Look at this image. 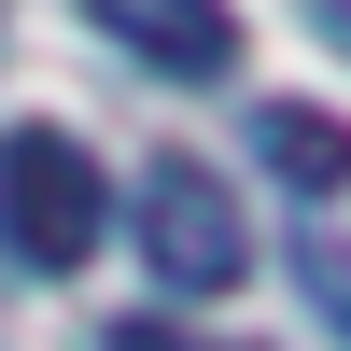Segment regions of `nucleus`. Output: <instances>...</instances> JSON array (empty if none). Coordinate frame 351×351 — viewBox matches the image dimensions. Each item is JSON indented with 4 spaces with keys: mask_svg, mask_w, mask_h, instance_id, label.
I'll return each mask as SVG.
<instances>
[{
    "mask_svg": "<svg viewBox=\"0 0 351 351\" xmlns=\"http://www.w3.org/2000/svg\"><path fill=\"white\" fill-rule=\"evenodd\" d=\"M99 225H112V183L71 127H0V253L28 281H71L99 253Z\"/></svg>",
    "mask_w": 351,
    "mask_h": 351,
    "instance_id": "obj_1",
    "label": "nucleus"
},
{
    "mask_svg": "<svg viewBox=\"0 0 351 351\" xmlns=\"http://www.w3.org/2000/svg\"><path fill=\"white\" fill-rule=\"evenodd\" d=\"M127 225H141V253H155L169 295H239V281H253V211H239L197 155H155V169H141Z\"/></svg>",
    "mask_w": 351,
    "mask_h": 351,
    "instance_id": "obj_2",
    "label": "nucleus"
},
{
    "mask_svg": "<svg viewBox=\"0 0 351 351\" xmlns=\"http://www.w3.org/2000/svg\"><path fill=\"white\" fill-rule=\"evenodd\" d=\"M99 43L141 56L155 84H225L239 71V14H183V0H99Z\"/></svg>",
    "mask_w": 351,
    "mask_h": 351,
    "instance_id": "obj_3",
    "label": "nucleus"
},
{
    "mask_svg": "<svg viewBox=\"0 0 351 351\" xmlns=\"http://www.w3.org/2000/svg\"><path fill=\"white\" fill-rule=\"evenodd\" d=\"M253 155H267L281 183L309 197V225H324V197L351 183V112H309V99H281V112H253Z\"/></svg>",
    "mask_w": 351,
    "mask_h": 351,
    "instance_id": "obj_4",
    "label": "nucleus"
},
{
    "mask_svg": "<svg viewBox=\"0 0 351 351\" xmlns=\"http://www.w3.org/2000/svg\"><path fill=\"white\" fill-rule=\"evenodd\" d=\"M295 281H309V295H324V309H337V337H351V253L324 239V225H309V239H295Z\"/></svg>",
    "mask_w": 351,
    "mask_h": 351,
    "instance_id": "obj_5",
    "label": "nucleus"
},
{
    "mask_svg": "<svg viewBox=\"0 0 351 351\" xmlns=\"http://www.w3.org/2000/svg\"><path fill=\"white\" fill-rule=\"evenodd\" d=\"M112 351H253V337H169V324H112Z\"/></svg>",
    "mask_w": 351,
    "mask_h": 351,
    "instance_id": "obj_6",
    "label": "nucleus"
}]
</instances>
